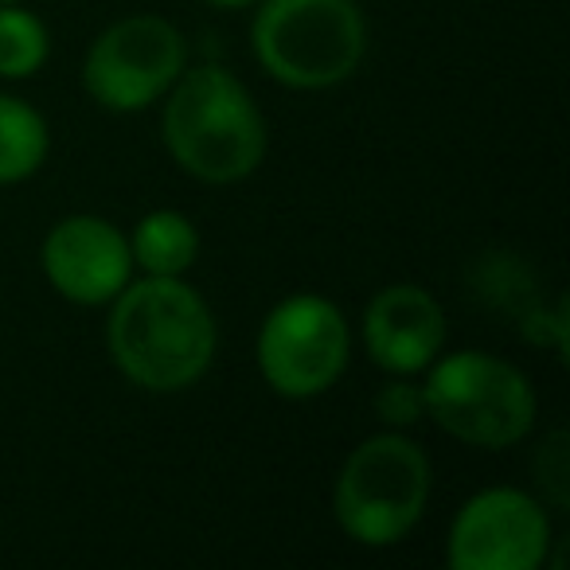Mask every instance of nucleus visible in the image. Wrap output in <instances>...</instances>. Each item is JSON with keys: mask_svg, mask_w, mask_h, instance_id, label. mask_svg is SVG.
Returning a JSON list of instances; mask_svg holds the SVG:
<instances>
[{"mask_svg": "<svg viewBox=\"0 0 570 570\" xmlns=\"http://www.w3.org/2000/svg\"><path fill=\"white\" fill-rule=\"evenodd\" d=\"M535 484L543 504L567 512L570 508V438L567 430H551L535 450Z\"/></svg>", "mask_w": 570, "mask_h": 570, "instance_id": "nucleus-15", "label": "nucleus"}, {"mask_svg": "<svg viewBox=\"0 0 570 570\" xmlns=\"http://www.w3.org/2000/svg\"><path fill=\"white\" fill-rule=\"evenodd\" d=\"M551 520L523 489H481L458 508L445 559L453 570H535L547 562Z\"/></svg>", "mask_w": 570, "mask_h": 570, "instance_id": "nucleus-8", "label": "nucleus"}, {"mask_svg": "<svg viewBox=\"0 0 570 570\" xmlns=\"http://www.w3.org/2000/svg\"><path fill=\"white\" fill-rule=\"evenodd\" d=\"M258 372L282 399H317L344 375L352 333L341 305L321 294L277 302L258 328Z\"/></svg>", "mask_w": 570, "mask_h": 570, "instance_id": "nucleus-6", "label": "nucleus"}, {"mask_svg": "<svg viewBox=\"0 0 570 570\" xmlns=\"http://www.w3.org/2000/svg\"><path fill=\"white\" fill-rule=\"evenodd\" d=\"M430 500V458L399 430H383L344 458L333 489L341 531L360 547H395L419 528Z\"/></svg>", "mask_w": 570, "mask_h": 570, "instance_id": "nucleus-5", "label": "nucleus"}, {"mask_svg": "<svg viewBox=\"0 0 570 570\" xmlns=\"http://www.w3.org/2000/svg\"><path fill=\"white\" fill-rule=\"evenodd\" d=\"M129 250H134V266L157 277H180L191 269L199 254V230L184 212L160 207L149 212L129 235Z\"/></svg>", "mask_w": 570, "mask_h": 570, "instance_id": "nucleus-11", "label": "nucleus"}, {"mask_svg": "<svg viewBox=\"0 0 570 570\" xmlns=\"http://www.w3.org/2000/svg\"><path fill=\"white\" fill-rule=\"evenodd\" d=\"M48 121L17 95H0V184H20L48 160Z\"/></svg>", "mask_w": 570, "mask_h": 570, "instance_id": "nucleus-12", "label": "nucleus"}, {"mask_svg": "<svg viewBox=\"0 0 570 570\" xmlns=\"http://www.w3.org/2000/svg\"><path fill=\"white\" fill-rule=\"evenodd\" d=\"M40 266L67 302L110 305L134 277V250L129 235L102 215H67L43 238Z\"/></svg>", "mask_w": 570, "mask_h": 570, "instance_id": "nucleus-9", "label": "nucleus"}, {"mask_svg": "<svg viewBox=\"0 0 570 570\" xmlns=\"http://www.w3.org/2000/svg\"><path fill=\"white\" fill-rule=\"evenodd\" d=\"M262 71L289 90H328L360 71L367 20L356 0H262L250 24Z\"/></svg>", "mask_w": 570, "mask_h": 570, "instance_id": "nucleus-3", "label": "nucleus"}, {"mask_svg": "<svg viewBox=\"0 0 570 570\" xmlns=\"http://www.w3.org/2000/svg\"><path fill=\"white\" fill-rule=\"evenodd\" d=\"M212 9H223V12H235V9H250V4H258V0H207Z\"/></svg>", "mask_w": 570, "mask_h": 570, "instance_id": "nucleus-17", "label": "nucleus"}, {"mask_svg": "<svg viewBox=\"0 0 570 570\" xmlns=\"http://www.w3.org/2000/svg\"><path fill=\"white\" fill-rule=\"evenodd\" d=\"M215 317L184 277L145 274L110 302L106 344L134 387L176 395L196 387L215 360Z\"/></svg>", "mask_w": 570, "mask_h": 570, "instance_id": "nucleus-1", "label": "nucleus"}, {"mask_svg": "<svg viewBox=\"0 0 570 570\" xmlns=\"http://www.w3.org/2000/svg\"><path fill=\"white\" fill-rule=\"evenodd\" d=\"M426 419L473 450H508L535 430V387L492 352H450L430 364L422 383Z\"/></svg>", "mask_w": 570, "mask_h": 570, "instance_id": "nucleus-4", "label": "nucleus"}, {"mask_svg": "<svg viewBox=\"0 0 570 570\" xmlns=\"http://www.w3.org/2000/svg\"><path fill=\"white\" fill-rule=\"evenodd\" d=\"M473 294L481 297L484 309L500 313V317H512L520 325L539 302H547L543 289H539V277L520 254H484L473 269Z\"/></svg>", "mask_w": 570, "mask_h": 570, "instance_id": "nucleus-13", "label": "nucleus"}, {"mask_svg": "<svg viewBox=\"0 0 570 570\" xmlns=\"http://www.w3.org/2000/svg\"><path fill=\"white\" fill-rule=\"evenodd\" d=\"M48 56V24L20 4H0V79H32Z\"/></svg>", "mask_w": 570, "mask_h": 570, "instance_id": "nucleus-14", "label": "nucleus"}, {"mask_svg": "<svg viewBox=\"0 0 570 570\" xmlns=\"http://www.w3.org/2000/svg\"><path fill=\"white\" fill-rule=\"evenodd\" d=\"M0 4H24V0H0Z\"/></svg>", "mask_w": 570, "mask_h": 570, "instance_id": "nucleus-18", "label": "nucleus"}, {"mask_svg": "<svg viewBox=\"0 0 570 570\" xmlns=\"http://www.w3.org/2000/svg\"><path fill=\"white\" fill-rule=\"evenodd\" d=\"M375 414L380 422H387L391 430L419 426L426 419V395H422V383H411V375H395L391 383H383L375 391Z\"/></svg>", "mask_w": 570, "mask_h": 570, "instance_id": "nucleus-16", "label": "nucleus"}, {"mask_svg": "<svg viewBox=\"0 0 570 570\" xmlns=\"http://www.w3.org/2000/svg\"><path fill=\"white\" fill-rule=\"evenodd\" d=\"M160 134L173 160L204 184H238L266 157V118L227 67H184L165 95Z\"/></svg>", "mask_w": 570, "mask_h": 570, "instance_id": "nucleus-2", "label": "nucleus"}, {"mask_svg": "<svg viewBox=\"0 0 570 570\" xmlns=\"http://www.w3.org/2000/svg\"><path fill=\"white\" fill-rule=\"evenodd\" d=\"M364 348L387 375H419L445 348V313L414 282L383 285L364 309Z\"/></svg>", "mask_w": 570, "mask_h": 570, "instance_id": "nucleus-10", "label": "nucleus"}, {"mask_svg": "<svg viewBox=\"0 0 570 570\" xmlns=\"http://www.w3.org/2000/svg\"><path fill=\"white\" fill-rule=\"evenodd\" d=\"M184 67H188V43L180 28L165 17L141 12L110 24L90 43L82 87L102 110L134 114L160 102Z\"/></svg>", "mask_w": 570, "mask_h": 570, "instance_id": "nucleus-7", "label": "nucleus"}]
</instances>
